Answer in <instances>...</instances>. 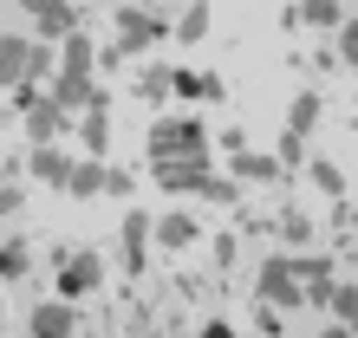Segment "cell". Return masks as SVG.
<instances>
[{
    "mask_svg": "<svg viewBox=\"0 0 358 338\" xmlns=\"http://www.w3.org/2000/svg\"><path fill=\"white\" fill-rule=\"evenodd\" d=\"M52 72V52L33 46V39H0V84H13V91H33V78Z\"/></svg>",
    "mask_w": 358,
    "mask_h": 338,
    "instance_id": "cell-1",
    "label": "cell"
},
{
    "mask_svg": "<svg viewBox=\"0 0 358 338\" xmlns=\"http://www.w3.org/2000/svg\"><path fill=\"white\" fill-rule=\"evenodd\" d=\"M150 150H157L163 163H176V156H182V163H196V169H202V131H196V124H176V117H170V124H157V131H150Z\"/></svg>",
    "mask_w": 358,
    "mask_h": 338,
    "instance_id": "cell-2",
    "label": "cell"
},
{
    "mask_svg": "<svg viewBox=\"0 0 358 338\" xmlns=\"http://www.w3.org/2000/svg\"><path fill=\"white\" fill-rule=\"evenodd\" d=\"M92 59H98V52H92V39H85V33H72L66 46H59V78H66V84H92Z\"/></svg>",
    "mask_w": 358,
    "mask_h": 338,
    "instance_id": "cell-3",
    "label": "cell"
},
{
    "mask_svg": "<svg viewBox=\"0 0 358 338\" xmlns=\"http://www.w3.org/2000/svg\"><path fill=\"white\" fill-rule=\"evenodd\" d=\"M261 300L267 306H300V280H293L287 260H267L261 267Z\"/></svg>",
    "mask_w": 358,
    "mask_h": 338,
    "instance_id": "cell-4",
    "label": "cell"
},
{
    "mask_svg": "<svg viewBox=\"0 0 358 338\" xmlns=\"http://www.w3.org/2000/svg\"><path fill=\"white\" fill-rule=\"evenodd\" d=\"M72 325H78V312L66 300H52V306L33 312V338H72Z\"/></svg>",
    "mask_w": 358,
    "mask_h": 338,
    "instance_id": "cell-5",
    "label": "cell"
},
{
    "mask_svg": "<svg viewBox=\"0 0 358 338\" xmlns=\"http://www.w3.org/2000/svg\"><path fill=\"white\" fill-rule=\"evenodd\" d=\"M20 104H27V131H33L39 143H46V137L59 131V117H66V111H59L52 98H33V91H20Z\"/></svg>",
    "mask_w": 358,
    "mask_h": 338,
    "instance_id": "cell-6",
    "label": "cell"
},
{
    "mask_svg": "<svg viewBox=\"0 0 358 338\" xmlns=\"http://www.w3.org/2000/svg\"><path fill=\"white\" fill-rule=\"evenodd\" d=\"M59 286H66V293H92L98 286V254H72L66 273H59Z\"/></svg>",
    "mask_w": 358,
    "mask_h": 338,
    "instance_id": "cell-7",
    "label": "cell"
},
{
    "mask_svg": "<svg viewBox=\"0 0 358 338\" xmlns=\"http://www.w3.org/2000/svg\"><path fill=\"white\" fill-rule=\"evenodd\" d=\"M157 33H163V27H157L150 13H117V39H124V46H150Z\"/></svg>",
    "mask_w": 358,
    "mask_h": 338,
    "instance_id": "cell-8",
    "label": "cell"
},
{
    "mask_svg": "<svg viewBox=\"0 0 358 338\" xmlns=\"http://www.w3.org/2000/svg\"><path fill=\"white\" fill-rule=\"evenodd\" d=\"M33 176H39V182H72V163L59 156L52 143H39V150H33Z\"/></svg>",
    "mask_w": 358,
    "mask_h": 338,
    "instance_id": "cell-9",
    "label": "cell"
},
{
    "mask_svg": "<svg viewBox=\"0 0 358 338\" xmlns=\"http://www.w3.org/2000/svg\"><path fill=\"white\" fill-rule=\"evenodd\" d=\"M235 176H248V182H273V176H280V156H255V150H235Z\"/></svg>",
    "mask_w": 358,
    "mask_h": 338,
    "instance_id": "cell-10",
    "label": "cell"
},
{
    "mask_svg": "<svg viewBox=\"0 0 358 338\" xmlns=\"http://www.w3.org/2000/svg\"><path fill=\"white\" fill-rule=\"evenodd\" d=\"M72 196H98V189H104V163L98 156H85V163H72Z\"/></svg>",
    "mask_w": 358,
    "mask_h": 338,
    "instance_id": "cell-11",
    "label": "cell"
},
{
    "mask_svg": "<svg viewBox=\"0 0 358 338\" xmlns=\"http://www.w3.org/2000/svg\"><path fill=\"white\" fill-rule=\"evenodd\" d=\"M313 124H320V98L306 91V98H293V111H287V137H306Z\"/></svg>",
    "mask_w": 358,
    "mask_h": 338,
    "instance_id": "cell-12",
    "label": "cell"
},
{
    "mask_svg": "<svg viewBox=\"0 0 358 338\" xmlns=\"http://www.w3.org/2000/svg\"><path fill=\"white\" fill-rule=\"evenodd\" d=\"M157 241L163 247H189V241H196V221H189V215H163L157 221Z\"/></svg>",
    "mask_w": 358,
    "mask_h": 338,
    "instance_id": "cell-13",
    "label": "cell"
},
{
    "mask_svg": "<svg viewBox=\"0 0 358 338\" xmlns=\"http://www.w3.org/2000/svg\"><path fill=\"white\" fill-rule=\"evenodd\" d=\"M332 312H339V325L358 338V286H332Z\"/></svg>",
    "mask_w": 358,
    "mask_h": 338,
    "instance_id": "cell-14",
    "label": "cell"
},
{
    "mask_svg": "<svg viewBox=\"0 0 358 338\" xmlns=\"http://www.w3.org/2000/svg\"><path fill=\"white\" fill-rule=\"evenodd\" d=\"M72 27H78L72 7H39V33H72Z\"/></svg>",
    "mask_w": 358,
    "mask_h": 338,
    "instance_id": "cell-15",
    "label": "cell"
},
{
    "mask_svg": "<svg viewBox=\"0 0 358 338\" xmlns=\"http://www.w3.org/2000/svg\"><path fill=\"white\" fill-rule=\"evenodd\" d=\"M13 273H27V247H0V280H13Z\"/></svg>",
    "mask_w": 358,
    "mask_h": 338,
    "instance_id": "cell-16",
    "label": "cell"
},
{
    "mask_svg": "<svg viewBox=\"0 0 358 338\" xmlns=\"http://www.w3.org/2000/svg\"><path fill=\"white\" fill-rule=\"evenodd\" d=\"M85 150H92V156L104 150V111H85Z\"/></svg>",
    "mask_w": 358,
    "mask_h": 338,
    "instance_id": "cell-17",
    "label": "cell"
},
{
    "mask_svg": "<svg viewBox=\"0 0 358 338\" xmlns=\"http://www.w3.org/2000/svg\"><path fill=\"white\" fill-rule=\"evenodd\" d=\"M300 20H313V27H339V7H332V0H313Z\"/></svg>",
    "mask_w": 358,
    "mask_h": 338,
    "instance_id": "cell-18",
    "label": "cell"
},
{
    "mask_svg": "<svg viewBox=\"0 0 358 338\" xmlns=\"http://www.w3.org/2000/svg\"><path fill=\"white\" fill-rule=\"evenodd\" d=\"M208 33V7H189L182 13V39H202Z\"/></svg>",
    "mask_w": 358,
    "mask_h": 338,
    "instance_id": "cell-19",
    "label": "cell"
},
{
    "mask_svg": "<svg viewBox=\"0 0 358 338\" xmlns=\"http://www.w3.org/2000/svg\"><path fill=\"white\" fill-rule=\"evenodd\" d=\"M339 52H345V66H358V20L339 27Z\"/></svg>",
    "mask_w": 358,
    "mask_h": 338,
    "instance_id": "cell-20",
    "label": "cell"
},
{
    "mask_svg": "<svg viewBox=\"0 0 358 338\" xmlns=\"http://www.w3.org/2000/svg\"><path fill=\"white\" fill-rule=\"evenodd\" d=\"M313 182H320L326 196H339V189H345V182H339V169H332V163H313Z\"/></svg>",
    "mask_w": 358,
    "mask_h": 338,
    "instance_id": "cell-21",
    "label": "cell"
},
{
    "mask_svg": "<svg viewBox=\"0 0 358 338\" xmlns=\"http://www.w3.org/2000/svg\"><path fill=\"white\" fill-rule=\"evenodd\" d=\"M202 196H208V202H235V182H215V176H208V182H202Z\"/></svg>",
    "mask_w": 358,
    "mask_h": 338,
    "instance_id": "cell-22",
    "label": "cell"
},
{
    "mask_svg": "<svg viewBox=\"0 0 358 338\" xmlns=\"http://www.w3.org/2000/svg\"><path fill=\"white\" fill-rule=\"evenodd\" d=\"M280 235L287 241H306V215H280Z\"/></svg>",
    "mask_w": 358,
    "mask_h": 338,
    "instance_id": "cell-23",
    "label": "cell"
},
{
    "mask_svg": "<svg viewBox=\"0 0 358 338\" xmlns=\"http://www.w3.org/2000/svg\"><path fill=\"white\" fill-rule=\"evenodd\" d=\"M7 208H20V196H13V189H0V215H7Z\"/></svg>",
    "mask_w": 358,
    "mask_h": 338,
    "instance_id": "cell-24",
    "label": "cell"
},
{
    "mask_svg": "<svg viewBox=\"0 0 358 338\" xmlns=\"http://www.w3.org/2000/svg\"><path fill=\"white\" fill-rule=\"evenodd\" d=\"M320 338H352V332H345V325H326V332H320Z\"/></svg>",
    "mask_w": 358,
    "mask_h": 338,
    "instance_id": "cell-25",
    "label": "cell"
}]
</instances>
